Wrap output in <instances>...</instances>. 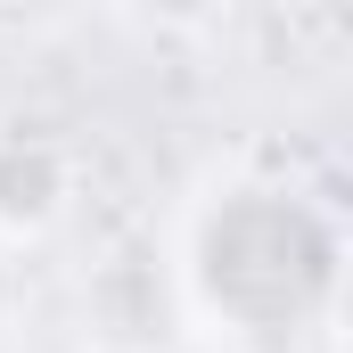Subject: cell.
Listing matches in <instances>:
<instances>
[{
    "label": "cell",
    "instance_id": "obj_1",
    "mask_svg": "<svg viewBox=\"0 0 353 353\" xmlns=\"http://www.w3.org/2000/svg\"><path fill=\"white\" fill-rule=\"evenodd\" d=\"M173 288L230 337H296L337 296V214L279 173H222L181 222Z\"/></svg>",
    "mask_w": 353,
    "mask_h": 353
},
{
    "label": "cell",
    "instance_id": "obj_2",
    "mask_svg": "<svg viewBox=\"0 0 353 353\" xmlns=\"http://www.w3.org/2000/svg\"><path fill=\"white\" fill-rule=\"evenodd\" d=\"M74 214V148L41 123H0V247H33Z\"/></svg>",
    "mask_w": 353,
    "mask_h": 353
}]
</instances>
